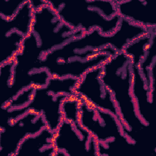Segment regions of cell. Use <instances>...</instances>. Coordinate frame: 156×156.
I'll use <instances>...</instances> for the list:
<instances>
[{
    "label": "cell",
    "mask_w": 156,
    "mask_h": 156,
    "mask_svg": "<svg viewBox=\"0 0 156 156\" xmlns=\"http://www.w3.org/2000/svg\"><path fill=\"white\" fill-rule=\"evenodd\" d=\"M118 13L135 24L148 29L156 27L154 9L146 1H116Z\"/></svg>",
    "instance_id": "cell-10"
},
{
    "label": "cell",
    "mask_w": 156,
    "mask_h": 156,
    "mask_svg": "<svg viewBox=\"0 0 156 156\" xmlns=\"http://www.w3.org/2000/svg\"><path fill=\"white\" fill-rule=\"evenodd\" d=\"M101 66V79L112 95L124 133L137 144L147 137L149 127L138 116L132 94L130 59L122 51Z\"/></svg>",
    "instance_id": "cell-1"
},
{
    "label": "cell",
    "mask_w": 156,
    "mask_h": 156,
    "mask_svg": "<svg viewBox=\"0 0 156 156\" xmlns=\"http://www.w3.org/2000/svg\"><path fill=\"white\" fill-rule=\"evenodd\" d=\"M33 8L30 0H26L15 16L9 20L0 16L1 29L3 35L15 30L24 37L31 33Z\"/></svg>",
    "instance_id": "cell-12"
},
{
    "label": "cell",
    "mask_w": 156,
    "mask_h": 156,
    "mask_svg": "<svg viewBox=\"0 0 156 156\" xmlns=\"http://www.w3.org/2000/svg\"><path fill=\"white\" fill-rule=\"evenodd\" d=\"M31 32L44 54L83 34L65 23L47 1L44 5L34 10Z\"/></svg>",
    "instance_id": "cell-4"
},
{
    "label": "cell",
    "mask_w": 156,
    "mask_h": 156,
    "mask_svg": "<svg viewBox=\"0 0 156 156\" xmlns=\"http://www.w3.org/2000/svg\"><path fill=\"white\" fill-rule=\"evenodd\" d=\"M26 1H2L0 5V16L6 20L10 19L16 15Z\"/></svg>",
    "instance_id": "cell-17"
},
{
    "label": "cell",
    "mask_w": 156,
    "mask_h": 156,
    "mask_svg": "<svg viewBox=\"0 0 156 156\" xmlns=\"http://www.w3.org/2000/svg\"><path fill=\"white\" fill-rule=\"evenodd\" d=\"M14 60L0 65V93L1 106L9 102V96L12 83Z\"/></svg>",
    "instance_id": "cell-14"
},
{
    "label": "cell",
    "mask_w": 156,
    "mask_h": 156,
    "mask_svg": "<svg viewBox=\"0 0 156 156\" xmlns=\"http://www.w3.org/2000/svg\"><path fill=\"white\" fill-rule=\"evenodd\" d=\"M82 99L76 95L69 96L63 102L62 110L63 119L72 122H77L79 118Z\"/></svg>",
    "instance_id": "cell-15"
},
{
    "label": "cell",
    "mask_w": 156,
    "mask_h": 156,
    "mask_svg": "<svg viewBox=\"0 0 156 156\" xmlns=\"http://www.w3.org/2000/svg\"><path fill=\"white\" fill-rule=\"evenodd\" d=\"M68 97L65 94L54 93L45 85L35 87L32 99L28 104L18 108H3L2 118L6 122H11L28 111L34 112L41 115L46 127L54 132L63 119L62 106L63 101Z\"/></svg>",
    "instance_id": "cell-5"
},
{
    "label": "cell",
    "mask_w": 156,
    "mask_h": 156,
    "mask_svg": "<svg viewBox=\"0 0 156 156\" xmlns=\"http://www.w3.org/2000/svg\"><path fill=\"white\" fill-rule=\"evenodd\" d=\"M79 121L98 143V155H117L136 144L124 133L119 117L82 100Z\"/></svg>",
    "instance_id": "cell-3"
},
{
    "label": "cell",
    "mask_w": 156,
    "mask_h": 156,
    "mask_svg": "<svg viewBox=\"0 0 156 156\" xmlns=\"http://www.w3.org/2000/svg\"><path fill=\"white\" fill-rule=\"evenodd\" d=\"M47 1L65 23L83 33L98 29L103 34H111L121 20L116 1Z\"/></svg>",
    "instance_id": "cell-2"
},
{
    "label": "cell",
    "mask_w": 156,
    "mask_h": 156,
    "mask_svg": "<svg viewBox=\"0 0 156 156\" xmlns=\"http://www.w3.org/2000/svg\"><path fill=\"white\" fill-rule=\"evenodd\" d=\"M35 87H30L26 88L18 93L12 99H11L7 104L1 107H5L7 108H18L26 106L30 101Z\"/></svg>",
    "instance_id": "cell-16"
},
{
    "label": "cell",
    "mask_w": 156,
    "mask_h": 156,
    "mask_svg": "<svg viewBox=\"0 0 156 156\" xmlns=\"http://www.w3.org/2000/svg\"><path fill=\"white\" fill-rule=\"evenodd\" d=\"M56 155L97 156L98 143L79 123L62 119L54 132Z\"/></svg>",
    "instance_id": "cell-6"
},
{
    "label": "cell",
    "mask_w": 156,
    "mask_h": 156,
    "mask_svg": "<svg viewBox=\"0 0 156 156\" xmlns=\"http://www.w3.org/2000/svg\"><path fill=\"white\" fill-rule=\"evenodd\" d=\"M25 37L13 30L3 35L1 47L0 65L14 59L20 52Z\"/></svg>",
    "instance_id": "cell-13"
},
{
    "label": "cell",
    "mask_w": 156,
    "mask_h": 156,
    "mask_svg": "<svg viewBox=\"0 0 156 156\" xmlns=\"http://www.w3.org/2000/svg\"><path fill=\"white\" fill-rule=\"evenodd\" d=\"M54 132L47 127L26 137L20 144L15 156L56 155L53 145Z\"/></svg>",
    "instance_id": "cell-11"
},
{
    "label": "cell",
    "mask_w": 156,
    "mask_h": 156,
    "mask_svg": "<svg viewBox=\"0 0 156 156\" xmlns=\"http://www.w3.org/2000/svg\"><path fill=\"white\" fill-rule=\"evenodd\" d=\"M46 127V122L41 115L28 111L0 127L1 154L15 156L20 143L26 137L40 132Z\"/></svg>",
    "instance_id": "cell-7"
},
{
    "label": "cell",
    "mask_w": 156,
    "mask_h": 156,
    "mask_svg": "<svg viewBox=\"0 0 156 156\" xmlns=\"http://www.w3.org/2000/svg\"><path fill=\"white\" fill-rule=\"evenodd\" d=\"M101 66L87 72L79 79L74 94L93 107L119 118L112 95L101 79Z\"/></svg>",
    "instance_id": "cell-8"
},
{
    "label": "cell",
    "mask_w": 156,
    "mask_h": 156,
    "mask_svg": "<svg viewBox=\"0 0 156 156\" xmlns=\"http://www.w3.org/2000/svg\"><path fill=\"white\" fill-rule=\"evenodd\" d=\"M132 94L138 116L148 127L152 122L154 94L139 69L138 64L131 62Z\"/></svg>",
    "instance_id": "cell-9"
}]
</instances>
